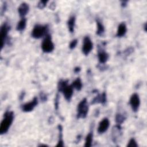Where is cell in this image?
<instances>
[{"mask_svg":"<svg viewBox=\"0 0 147 147\" xmlns=\"http://www.w3.org/2000/svg\"><path fill=\"white\" fill-rule=\"evenodd\" d=\"M127 146V147H137L138 144H137L136 141L135 140V139L133 138H131L128 142Z\"/></svg>","mask_w":147,"mask_h":147,"instance_id":"cell-22","label":"cell"},{"mask_svg":"<svg viewBox=\"0 0 147 147\" xmlns=\"http://www.w3.org/2000/svg\"><path fill=\"white\" fill-rule=\"evenodd\" d=\"M26 26V19L25 17L21 18L16 26V30L19 32H22L25 30Z\"/></svg>","mask_w":147,"mask_h":147,"instance_id":"cell-16","label":"cell"},{"mask_svg":"<svg viewBox=\"0 0 147 147\" xmlns=\"http://www.w3.org/2000/svg\"><path fill=\"white\" fill-rule=\"evenodd\" d=\"M77 44H78V40L77 39H74V40H72L71 42L69 44V48L71 49H74L76 47Z\"/></svg>","mask_w":147,"mask_h":147,"instance_id":"cell-24","label":"cell"},{"mask_svg":"<svg viewBox=\"0 0 147 147\" xmlns=\"http://www.w3.org/2000/svg\"><path fill=\"white\" fill-rule=\"evenodd\" d=\"M110 126V121L107 118H104L99 123L98 127V133L103 134L106 132Z\"/></svg>","mask_w":147,"mask_h":147,"instance_id":"cell-10","label":"cell"},{"mask_svg":"<svg viewBox=\"0 0 147 147\" xmlns=\"http://www.w3.org/2000/svg\"><path fill=\"white\" fill-rule=\"evenodd\" d=\"M24 95H25V92H22V93H21V95H20V100H22L23 98H24Z\"/></svg>","mask_w":147,"mask_h":147,"instance_id":"cell-29","label":"cell"},{"mask_svg":"<svg viewBox=\"0 0 147 147\" xmlns=\"http://www.w3.org/2000/svg\"><path fill=\"white\" fill-rule=\"evenodd\" d=\"M10 30V26L7 24L6 22H4L3 25L1 26V49L3 48V47L5 45L7 36L8 34V32Z\"/></svg>","mask_w":147,"mask_h":147,"instance_id":"cell-8","label":"cell"},{"mask_svg":"<svg viewBox=\"0 0 147 147\" xmlns=\"http://www.w3.org/2000/svg\"><path fill=\"white\" fill-rule=\"evenodd\" d=\"M109 57V55L106 51H105L102 49L98 50V58L99 62L100 64L105 63L108 60Z\"/></svg>","mask_w":147,"mask_h":147,"instance_id":"cell-13","label":"cell"},{"mask_svg":"<svg viewBox=\"0 0 147 147\" xmlns=\"http://www.w3.org/2000/svg\"><path fill=\"white\" fill-rule=\"evenodd\" d=\"M29 11V6L25 2L22 3L18 8V11L20 16L21 18L25 17V16L28 13Z\"/></svg>","mask_w":147,"mask_h":147,"instance_id":"cell-12","label":"cell"},{"mask_svg":"<svg viewBox=\"0 0 147 147\" xmlns=\"http://www.w3.org/2000/svg\"><path fill=\"white\" fill-rule=\"evenodd\" d=\"M75 21H76L75 17L74 16H72L69 18V19L67 21V26L68 28V30L71 33H73L74 32Z\"/></svg>","mask_w":147,"mask_h":147,"instance_id":"cell-15","label":"cell"},{"mask_svg":"<svg viewBox=\"0 0 147 147\" xmlns=\"http://www.w3.org/2000/svg\"><path fill=\"white\" fill-rule=\"evenodd\" d=\"M107 101V97H106V93L105 92H103V93L100 94H98L97 96H96L91 101L92 105H95L97 103H101L102 105H104Z\"/></svg>","mask_w":147,"mask_h":147,"instance_id":"cell-11","label":"cell"},{"mask_svg":"<svg viewBox=\"0 0 147 147\" xmlns=\"http://www.w3.org/2000/svg\"><path fill=\"white\" fill-rule=\"evenodd\" d=\"M126 118V117L124 114H121V113H117L115 115V122L117 125H121V124H122L124 122Z\"/></svg>","mask_w":147,"mask_h":147,"instance_id":"cell-21","label":"cell"},{"mask_svg":"<svg viewBox=\"0 0 147 147\" xmlns=\"http://www.w3.org/2000/svg\"><path fill=\"white\" fill-rule=\"evenodd\" d=\"M93 44L91 38L89 36H85L83 39V44L82 49L83 53L86 56L88 55L91 52Z\"/></svg>","mask_w":147,"mask_h":147,"instance_id":"cell-6","label":"cell"},{"mask_svg":"<svg viewBox=\"0 0 147 147\" xmlns=\"http://www.w3.org/2000/svg\"><path fill=\"white\" fill-rule=\"evenodd\" d=\"M80 71V67H75V68H74V72H76V73L79 72Z\"/></svg>","mask_w":147,"mask_h":147,"instance_id":"cell-27","label":"cell"},{"mask_svg":"<svg viewBox=\"0 0 147 147\" xmlns=\"http://www.w3.org/2000/svg\"><path fill=\"white\" fill-rule=\"evenodd\" d=\"M92 141H93V134H92V132L91 131L87 135V136L86 137L84 146H86V147L91 146Z\"/></svg>","mask_w":147,"mask_h":147,"instance_id":"cell-20","label":"cell"},{"mask_svg":"<svg viewBox=\"0 0 147 147\" xmlns=\"http://www.w3.org/2000/svg\"><path fill=\"white\" fill-rule=\"evenodd\" d=\"M129 104L134 112H137L138 110L140 105V99L137 93H134L131 95L129 100Z\"/></svg>","mask_w":147,"mask_h":147,"instance_id":"cell-7","label":"cell"},{"mask_svg":"<svg viewBox=\"0 0 147 147\" xmlns=\"http://www.w3.org/2000/svg\"><path fill=\"white\" fill-rule=\"evenodd\" d=\"M127 1H122L121 2V6L122 7H125L127 5Z\"/></svg>","mask_w":147,"mask_h":147,"instance_id":"cell-28","label":"cell"},{"mask_svg":"<svg viewBox=\"0 0 147 147\" xmlns=\"http://www.w3.org/2000/svg\"><path fill=\"white\" fill-rule=\"evenodd\" d=\"M57 90L63 94L65 99L67 101L71 100L74 93V88L71 84H68V80H60L57 84Z\"/></svg>","mask_w":147,"mask_h":147,"instance_id":"cell-1","label":"cell"},{"mask_svg":"<svg viewBox=\"0 0 147 147\" xmlns=\"http://www.w3.org/2000/svg\"><path fill=\"white\" fill-rule=\"evenodd\" d=\"M40 99L42 102H45L47 100V95L44 92H41L40 94Z\"/></svg>","mask_w":147,"mask_h":147,"instance_id":"cell-26","label":"cell"},{"mask_svg":"<svg viewBox=\"0 0 147 147\" xmlns=\"http://www.w3.org/2000/svg\"><path fill=\"white\" fill-rule=\"evenodd\" d=\"M127 32V27L124 22H122L119 24L117 29L116 36L118 37H122L125 35Z\"/></svg>","mask_w":147,"mask_h":147,"instance_id":"cell-14","label":"cell"},{"mask_svg":"<svg viewBox=\"0 0 147 147\" xmlns=\"http://www.w3.org/2000/svg\"><path fill=\"white\" fill-rule=\"evenodd\" d=\"M55 48L54 44L52 42L51 35L47 34L41 44V49L45 53H51Z\"/></svg>","mask_w":147,"mask_h":147,"instance_id":"cell-5","label":"cell"},{"mask_svg":"<svg viewBox=\"0 0 147 147\" xmlns=\"http://www.w3.org/2000/svg\"><path fill=\"white\" fill-rule=\"evenodd\" d=\"M38 98L35 96L31 101L22 105L21 109L24 112H30L32 111L34 108L38 105Z\"/></svg>","mask_w":147,"mask_h":147,"instance_id":"cell-9","label":"cell"},{"mask_svg":"<svg viewBox=\"0 0 147 147\" xmlns=\"http://www.w3.org/2000/svg\"><path fill=\"white\" fill-rule=\"evenodd\" d=\"M96 22V26H97V30H96V33L98 36H102L105 32V27L100 21L97 20Z\"/></svg>","mask_w":147,"mask_h":147,"instance_id":"cell-19","label":"cell"},{"mask_svg":"<svg viewBox=\"0 0 147 147\" xmlns=\"http://www.w3.org/2000/svg\"><path fill=\"white\" fill-rule=\"evenodd\" d=\"M71 86L74 88H75L78 91H80L83 87V84L80 78H78L71 84Z\"/></svg>","mask_w":147,"mask_h":147,"instance_id":"cell-18","label":"cell"},{"mask_svg":"<svg viewBox=\"0 0 147 147\" xmlns=\"http://www.w3.org/2000/svg\"><path fill=\"white\" fill-rule=\"evenodd\" d=\"M14 115L13 111H6L3 115V118L1 123L0 126V134L1 135L6 133L10 127L13 120Z\"/></svg>","mask_w":147,"mask_h":147,"instance_id":"cell-2","label":"cell"},{"mask_svg":"<svg viewBox=\"0 0 147 147\" xmlns=\"http://www.w3.org/2000/svg\"><path fill=\"white\" fill-rule=\"evenodd\" d=\"M47 3L48 1H40L37 4V7L40 9H42L46 6Z\"/></svg>","mask_w":147,"mask_h":147,"instance_id":"cell-23","label":"cell"},{"mask_svg":"<svg viewBox=\"0 0 147 147\" xmlns=\"http://www.w3.org/2000/svg\"><path fill=\"white\" fill-rule=\"evenodd\" d=\"M59 130V140L56 145V146H64V141L63 140V127L61 125H59L58 126Z\"/></svg>","mask_w":147,"mask_h":147,"instance_id":"cell-17","label":"cell"},{"mask_svg":"<svg viewBox=\"0 0 147 147\" xmlns=\"http://www.w3.org/2000/svg\"><path fill=\"white\" fill-rule=\"evenodd\" d=\"M59 95L57 94L56 96V98H55V107L56 110H57L58 108H59Z\"/></svg>","mask_w":147,"mask_h":147,"instance_id":"cell-25","label":"cell"},{"mask_svg":"<svg viewBox=\"0 0 147 147\" xmlns=\"http://www.w3.org/2000/svg\"><path fill=\"white\" fill-rule=\"evenodd\" d=\"M146 24L145 23V25H144V29H145V30L146 31Z\"/></svg>","mask_w":147,"mask_h":147,"instance_id":"cell-30","label":"cell"},{"mask_svg":"<svg viewBox=\"0 0 147 147\" xmlns=\"http://www.w3.org/2000/svg\"><path fill=\"white\" fill-rule=\"evenodd\" d=\"M88 104L86 98H83L77 107V118H85L88 112Z\"/></svg>","mask_w":147,"mask_h":147,"instance_id":"cell-3","label":"cell"},{"mask_svg":"<svg viewBox=\"0 0 147 147\" xmlns=\"http://www.w3.org/2000/svg\"><path fill=\"white\" fill-rule=\"evenodd\" d=\"M48 30V25H42L40 24L36 25L31 33V36L33 38L38 39L44 36H46Z\"/></svg>","mask_w":147,"mask_h":147,"instance_id":"cell-4","label":"cell"}]
</instances>
